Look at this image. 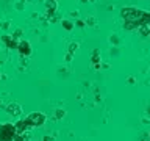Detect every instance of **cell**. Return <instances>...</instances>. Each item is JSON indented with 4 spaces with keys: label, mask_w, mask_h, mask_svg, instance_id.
Masks as SVG:
<instances>
[{
    "label": "cell",
    "mask_w": 150,
    "mask_h": 141,
    "mask_svg": "<svg viewBox=\"0 0 150 141\" xmlns=\"http://www.w3.org/2000/svg\"><path fill=\"white\" fill-rule=\"evenodd\" d=\"M6 111L9 113V115H14V116L22 115V108L19 107L17 103H9V105L6 107Z\"/></svg>",
    "instance_id": "5b68a950"
},
{
    "label": "cell",
    "mask_w": 150,
    "mask_h": 141,
    "mask_svg": "<svg viewBox=\"0 0 150 141\" xmlns=\"http://www.w3.org/2000/svg\"><path fill=\"white\" fill-rule=\"evenodd\" d=\"M63 25H64L66 28H67V30H70V28H72V24L67 22V21H64V22H63Z\"/></svg>",
    "instance_id": "ba28073f"
},
{
    "label": "cell",
    "mask_w": 150,
    "mask_h": 141,
    "mask_svg": "<svg viewBox=\"0 0 150 141\" xmlns=\"http://www.w3.org/2000/svg\"><path fill=\"white\" fill-rule=\"evenodd\" d=\"M149 136H150V133H149Z\"/></svg>",
    "instance_id": "7c38bea8"
},
{
    "label": "cell",
    "mask_w": 150,
    "mask_h": 141,
    "mask_svg": "<svg viewBox=\"0 0 150 141\" xmlns=\"http://www.w3.org/2000/svg\"><path fill=\"white\" fill-rule=\"evenodd\" d=\"M16 136V125L2 124L0 125V141H14Z\"/></svg>",
    "instance_id": "7a4b0ae2"
},
{
    "label": "cell",
    "mask_w": 150,
    "mask_h": 141,
    "mask_svg": "<svg viewBox=\"0 0 150 141\" xmlns=\"http://www.w3.org/2000/svg\"><path fill=\"white\" fill-rule=\"evenodd\" d=\"M25 121H27V124L30 127H41L45 122V115L35 111V113H31V115H28Z\"/></svg>",
    "instance_id": "3957f363"
},
{
    "label": "cell",
    "mask_w": 150,
    "mask_h": 141,
    "mask_svg": "<svg viewBox=\"0 0 150 141\" xmlns=\"http://www.w3.org/2000/svg\"><path fill=\"white\" fill-rule=\"evenodd\" d=\"M17 49H19V52H21V55L23 56H28L31 53V47H30V42L28 41H22V42H19L17 44Z\"/></svg>",
    "instance_id": "277c9868"
},
{
    "label": "cell",
    "mask_w": 150,
    "mask_h": 141,
    "mask_svg": "<svg viewBox=\"0 0 150 141\" xmlns=\"http://www.w3.org/2000/svg\"><path fill=\"white\" fill-rule=\"evenodd\" d=\"M2 41L9 47V49H17V42H16V39L13 38V35H11V36H8V35L2 36Z\"/></svg>",
    "instance_id": "8992f818"
},
{
    "label": "cell",
    "mask_w": 150,
    "mask_h": 141,
    "mask_svg": "<svg viewBox=\"0 0 150 141\" xmlns=\"http://www.w3.org/2000/svg\"><path fill=\"white\" fill-rule=\"evenodd\" d=\"M147 115H150V105L147 107Z\"/></svg>",
    "instance_id": "8fae6325"
},
{
    "label": "cell",
    "mask_w": 150,
    "mask_h": 141,
    "mask_svg": "<svg viewBox=\"0 0 150 141\" xmlns=\"http://www.w3.org/2000/svg\"><path fill=\"white\" fill-rule=\"evenodd\" d=\"M120 16L124 19V28L133 31L144 22L145 16H147V11H142V9H138L134 6H127L122 9Z\"/></svg>",
    "instance_id": "6da1fadb"
},
{
    "label": "cell",
    "mask_w": 150,
    "mask_h": 141,
    "mask_svg": "<svg viewBox=\"0 0 150 141\" xmlns=\"http://www.w3.org/2000/svg\"><path fill=\"white\" fill-rule=\"evenodd\" d=\"M92 63H94V68L96 69H100V64H98V50L92 52Z\"/></svg>",
    "instance_id": "52a82bcc"
},
{
    "label": "cell",
    "mask_w": 150,
    "mask_h": 141,
    "mask_svg": "<svg viewBox=\"0 0 150 141\" xmlns=\"http://www.w3.org/2000/svg\"><path fill=\"white\" fill-rule=\"evenodd\" d=\"M64 115H66V113H64V110H58V111H56V116H58V118L64 116Z\"/></svg>",
    "instance_id": "9c48e42d"
},
{
    "label": "cell",
    "mask_w": 150,
    "mask_h": 141,
    "mask_svg": "<svg viewBox=\"0 0 150 141\" xmlns=\"http://www.w3.org/2000/svg\"><path fill=\"white\" fill-rule=\"evenodd\" d=\"M133 82H134V78L130 77V78H128V85H133Z\"/></svg>",
    "instance_id": "30bf717a"
}]
</instances>
